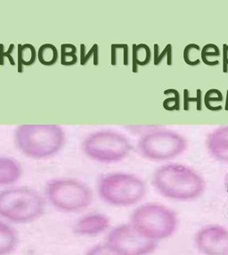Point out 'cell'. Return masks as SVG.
Here are the masks:
<instances>
[{
    "instance_id": "obj_3",
    "label": "cell",
    "mask_w": 228,
    "mask_h": 255,
    "mask_svg": "<svg viewBox=\"0 0 228 255\" xmlns=\"http://www.w3.org/2000/svg\"><path fill=\"white\" fill-rule=\"evenodd\" d=\"M45 196L30 187L12 186L0 190V219L12 225L29 224L46 212Z\"/></svg>"
},
{
    "instance_id": "obj_16",
    "label": "cell",
    "mask_w": 228,
    "mask_h": 255,
    "mask_svg": "<svg viewBox=\"0 0 228 255\" xmlns=\"http://www.w3.org/2000/svg\"><path fill=\"white\" fill-rule=\"evenodd\" d=\"M152 59V52L146 44H134L132 46V71L138 72V67L146 66Z\"/></svg>"
},
{
    "instance_id": "obj_13",
    "label": "cell",
    "mask_w": 228,
    "mask_h": 255,
    "mask_svg": "<svg viewBox=\"0 0 228 255\" xmlns=\"http://www.w3.org/2000/svg\"><path fill=\"white\" fill-rule=\"evenodd\" d=\"M23 168L19 161L10 156H0V187H12L21 180Z\"/></svg>"
},
{
    "instance_id": "obj_26",
    "label": "cell",
    "mask_w": 228,
    "mask_h": 255,
    "mask_svg": "<svg viewBox=\"0 0 228 255\" xmlns=\"http://www.w3.org/2000/svg\"><path fill=\"white\" fill-rule=\"evenodd\" d=\"M84 255H120L104 241L89 247Z\"/></svg>"
},
{
    "instance_id": "obj_30",
    "label": "cell",
    "mask_w": 228,
    "mask_h": 255,
    "mask_svg": "<svg viewBox=\"0 0 228 255\" xmlns=\"http://www.w3.org/2000/svg\"><path fill=\"white\" fill-rule=\"evenodd\" d=\"M225 111H228V90L227 91V96H226V103H225Z\"/></svg>"
},
{
    "instance_id": "obj_27",
    "label": "cell",
    "mask_w": 228,
    "mask_h": 255,
    "mask_svg": "<svg viewBox=\"0 0 228 255\" xmlns=\"http://www.w3.org/2000/svg\"><path fill=\"white\" fill-rule=\"evenodd\" d=\"M14 46H15L14 44H11L9 45L8 49L5 51V50H4V45L0 44V66H4L5 59L8 60L10 65H12V66L15 65L14 59L12 56V52L14 50Z\"/></svg>"
},
{
    "instance_id": "obj_31",
    "label": "cell",
    "mask_w": 228,
    "mask_h": 255,
    "mask_svg": "<svg viewBox=\"0 0 228 255\" xmlns=\"http://www.w3.org/2000/svg\"><path fill=\"white\" fill-rule=\"evenodd\" d=\"M225 183H226V188H227V191H228V173L227 174V176H226V181H225Z\"/></svg>"
},
{
    "instance_id": "obj_14",
    "label": "cell",
    "mask_w": 228,
    "mask_h": 255,
    "mask_svg": "<svg viewBox=\"0 0 228 255\" xmlns=\"http://www.w3.org/2000/svg\"><path fill=\"white\" fill-rule=\"evenodd\" d=\"M20 244V236L14 225L0 219V255H11Z\"/></svg>"
},
{
    "instance_id": "obj_12",
    "label": "cell",
    "mask_w": 228,
    "mask_h": 255,
    "mask_svg": "<svg viewBox=\"0 0 228 255\" xmlns=\"http://www.w3.org/2000/svg\"><path fill=\"white\" fill-rule=\"evenodd\" d=\"M206 148L213 159L228 164V126L220 127L208 134Z\"/></svg>"
},
{
    "instance_id": "obj_11",
    "label": "cell",
    "mask_w": 228,
    "mask_h": 255,
    "mask_svg": "<svg viewBox=\"0 0 228 255\" xmlns=\"http://www.w3.org/2000/svg\"><path fill=\"white\" fill-rule=\"evenodd\" d=\"M112 228L111 219L100 212L84 214L73 223L72 230L76 236L81 238H97L107 234Z\"/></svg>"
},
{
    "instance_id": "obj_18",
    "label": "cell",
    "mask_w": 228,
    "mask_h": 255,
    "mask_svg": "<svg viewBox=\"0 0 228 255\" xmlns=\"http://www.w3.org/2000/svg\"><path fill=\"white\" fill-rule=\"evenodd\" d=\"M221 55V51L220 47L215 44H207L202 48L201 58L202 62L207 66L214 67L220 65V61L216 58Z\"/></svg>"
},
{
    "instance_id": "obj_24",
    "label": "cell",
    "mask_w": 228,
    "mask_h": 255,
    "mask_svg": "<svg viewBox=\"0 0 228 255\" xmlns=\"http://www.w3.org/2000/svg\"><path fill=\"white\" fill-rule=\"evenodd\" d=\"M183 92H184V110L185 111H190L192 103H195L197 111H201L203 110V97H202L201 89H196L195 97L192 96L191 92L188 89H184Z\"/></svg>"
},
{
    "instance_id": "obj_4",
    "label": "cell",
    "mask_w": 228,
    "mask_h": 255,
    "mask_svg": "<svg viewBox=\"0 0 228 255\" xmlns=\"http://www.w3.org/2000/svg\"><path fill=\"white\" fill-rule=\"evenodd\" d=\"M96 191L105 204L124 208L141 202L147 193V185L142 178L134 173L116 172L100 176Z\"/></svg>"
},
{
    "instance_id": "obj_29",
    "label": "cell",
    "mask_w": 228,
    "mask_h": 255,
    "mask_svg": "<svg viewBox=\"0 0 228 255\" xmlns=\"http://www.w3.org/2000/svg\"><path fill=\"white\" fill-rule=\"evenodd\" d=\"M222 62H223V72L228 73V45H223L222 51Z\"/></svg>"
},
{
    "instance_id": "obj_20",
    "label": "cell",
    "mask_w": 228,
    "mask_h": 255,
    "mask_svg": "<svg viewBox=\"0 0 228 255\" xmlns=\"http://www.w3.org/2000/svg\"><path fill=\"white\" fill-rule=\"evenodd\" d=\"M164 59H166L167 65L171 66L173 64V46L168 44L165 48L160 52V46L158 44L154 45V64L155 66H159L162 64Z\"/></svg>"
},
{
    "instance_id": "obj_1",
    "label": "cell",
    "mask_w": 228,
    "mask_h": 255,
    "mask_svg": "<svg viewBox=\"0 0 228 255\" xmlns=\"http://www.w3.org/2000/svg\"><path fill=\"white\" fill-rule=\"evenodd\" d=\"M152 183L162 197L179 202L195 200L205 192L206 182L195 169L170 163L155 170Z\"/></svg>"
},
{
    "instance_id": "obj_15",
    "label": "cell",
    "mask_w": 228,
    "mask_h": 255,
    "mask_svg": "<svg viewBox=\"0 0 228 255\" xmlns=\"http://www.w3.org/2000/svg\"><path fill=\"white\" fill-rule=\"evenodd\" d=\"M18 73L23 72L24 67L32 66L36 62L37 52L34 45L31 44H19L18 45Z\"/></svg>"
},
{
    "instance_id": "obj_21",
    "label": "cell",
    "mask_w": 228,
    "mask_h": 255,
    "mask_svg": "<svg viewBox=\"0 0 228 255\" xmlns=\"http://www.w3.org/2000/svg\"><path fill=\"white\" fill-rule=\"evenodd\" d=\"M77 47L72 44L61 45V64L62 66L71 67L78 62Z\"/></svg>"
},
{
    "instance_id": "obj_22",
    "label": "cell",
    "mask_w": 228,
    "mask_h": 255,
    "mask_svg": "<svg viewBox=\"0 0 228 255\" xmlns=\"http://www.w3.org/2000/svg\"><path fill=\"white\" fill-rule=\"evenodd\" d=\"M90 58H93V65L98 66L99 64V46L97 44L92 45L91 48L87 50V46L84 44L80 45V65H87Z\"/></svg>"
},
{
    "instance_id": "obj_17",
    "label": "cell",
    "mask_w": 228,
    "mask_h": 255,
    "mask_svg": "<svg viewBox=\"0 0 228 255\" xmlns=\"http://www.w3.org/2000/svg\"><path fill=\"white\" fill-rule=\"evenodd\" d=\"M58 59V49L53 44H44L37 51V60L43 66H54V64H56Z\"/></svg>"
},
{
    "instance_id": "obj_9",
    "label": "cell",
    "mask_w": 228,
    "mask_h": 255,
    "mask_svg": "<svg viewBox=\"0 0 228 255\" xmlns=\"http://www.w3.org/2000/svg\"><path fill=\"white\" fill-rule=\"evenodd\" d=\"M105 242L120 255H151L158 247L157 242L145 238L129 222L111 228Z\"/></svg>"
},
{
    "instance_id": "obj_28",
    "label": "cell",
    "mask_w": 228,
    "mask_h": 255,
    "mask_svg": "<svg viewBox=\"0 0 228 255\" xmlns=\"http://www.w3.org/2000/svg\"><path fill=\"white\" fill-rule=\"evenodd\" d=\"M130 132H134V133H139V134H145L146 132L153 131L158 128H161V126H130V127H127Z\"/></svg>"
},
{
    "instance_id": "obj_19",
    "label": "cell",
    "mask_w": 228,
    "mask_h": 255,
    "mask_svg": "<svg viewBox=\"0 0 228 255\" xmlns=\"http://www.w3.org/2000/svg\"><path fill=\"white\" fill-rule=\"evenodd\" d=\"M201 53H202V48L200 47L199 45L195 43L189 44L184 48V52H183L184 61L188 66H198L202 62Z\"/></svg>"
},
{
    "instance_id": "obj_2",
    "label": "cell",
    "mask_w": 228,
    "mask_h": 255,
    "mask_svg": "<svg viewBox=\"0 0 228 255\" xmlns=\"http://www.w3.org/2000/svg\"><path fill=\"white\" fill-rule=\"evenodd\" d=\"M13 140L24 156L46 159L58 154L66 142V133L58 125H21L15 128Z\"/></svg>"
},
{
    "instance_id": "obj_25",
    "label": "cell",
    "mask_w": 228,
    "mask_h": 255,
    "mask_svg": "<svg viewBox=\"0 0 228 255\" xmlns=\"http://www.w3.org/2000/svg\"><path fill=\"white\" fill-rule=\"evenodd\" d=\"M204 105L209 111L216 112V109L214 108L215 103H222L224 101V96L219 89L212 88L207 91V93L204 95Z\"/></svg>"
},
{
    "instance_id": "obj_5",
    "label": "cell",
    "mask_w": 228,
    "mask_h": 255,
    "mask_svg": "<svg viewBox=\"0 0 228 255\" xmlns=\"http://www.w3.org/2000/svg\"><path fill=\"white\" fill-rule=\"evenodd\" d=\"M46 203L63 214L87 210L94 200L91 188L84 181L71 177L54 178L45 185Z\"/></svg>"
},
{
    "instance_id": "obj_6",
    "label": "cell",
    "mask_w": 228,
    "mask_h": 255,
    "mask_svg": "<svg viewBox=\"0 0 228 255\" xmlns=\"http://www.w3.org/2000/svg\"><path fill=\"white\" fill-rule=\"evenodd\" d=\"M129 222L145 238L157 243L173 236L179 228L176 212L158 203H146L136 207Z\"/></svg>"
},
{
    "instance_id": "obj_8",
    "label": "cell",
    "mask_w": 228,
    "mask_h": 255,
    "mask_svg": "<svg viewBox=\"0 0 228 255\" xmlns=\"http://www.w3.org/2000/svg\"><path fill=\"white\" fill-rule=\"evenodd\" d=\"M187 145V139L179 132L158 128L141 135L137 149L148 160L167 161L185 152Z\"/></svg>"
},
{
    "instance_id": "obj_10",
    "label": "cell",
    "mask_w": 228,
    "mask_h": 255,
    "mask_svg": "<svg viewBox=\"0 0 228 255\" xmlns=\"http://www.w3.org/2000/svg\"><path fill=\"white\" fill-rule=\"evenodd\" d=\"M195 245L204 255H228V230L218 224L203 227L195 233Z\"/></svg>"
},
{
    "instance_id": "obj_7",
    "label": "cell",
    "mask_w": 228,
    "mask_h": 255,
    "mask_svg": "<svg viewBox=\"0 0 228 255\" xmlns=\"http://www.w3.org/2000/svg\"><path fill=\"white\" fill-rule=\"evenodd\" d=\"M132 149L127 136L111 130L92 132L82 142V150L86 156L100 164L119 163L127 158Z\"/></svg>"
},
{
    "instance_id": "obj_23",
    "label": "cell",
    "mask_w": 228,
    "mask_h": 255,
    "mask_svg": "<svg viewBox=\"0 0 228 255\" xmlns=\"http://www.w3.org/2000/svg\"><path fill=\"white\" fill-rule=\"evenodd\" d=\"M164 95L170 96L164 100L162 103L164 110L167 111H177L180 110V95L178 91L170 88L164 91Z\"/></svg>"
}]
</instances>
